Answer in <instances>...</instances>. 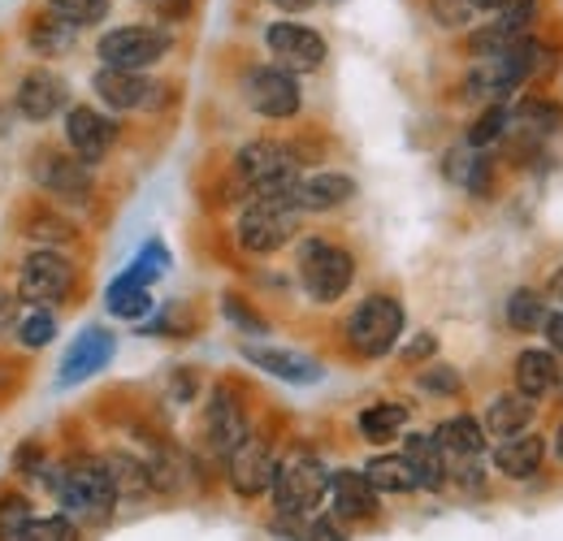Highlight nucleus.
I'll return each instance as SVG.
<instances>
[{"instance_id":"nucleus-20","label":"nucleus","mask_w":563,"mask_h":541,"mask_svg":"<svg viewBox=\"0 0 563 541\" xmlns=\"http://www.w3.org/2000/svg\"><path fill=\"white\" fill-rule=\"evenodd\" d=\"M205 438H209V446L217 455H234L247 438H252V429H247V416H243V407L239 399L221 386V390H212V399L205 404Z\"/></svg>"},{"instance_id":"nucleus-49","label":"nucleus","mask_w":563,"mask_h":541,"mask_svg":"<svg viewBox=\"0 0 563 541\" xmlns=\"http://www.w3.org/2000/svg\"><path fill=\"white\" fill-rule=\"evenodd\" d=\"M156 18H165V22H178V18H187V9H191V0H143Z\"/></svg>"},{"instance_id":"nucleus-53","label":"nucleus","mask_w":563,"mask_h":541,"mask_svg":"<svg viewBox=\"0 0 563 541\" xmlns=\"http://www.w3.org/2000/svg\"><path fill=\"white\" fill-rule=\"evenodd\" d=\"M551 451H555V460L563 464V420H560V429H555V438H551Z\"/></svg>"},{"instance_id":"nucleus-45","label":"nucleus","mask_w":563,"mask_h":541,"mask_svg":"<svg viewBox=\"0 0 563 541\" xmlns=\"http://www.w3.org/2000/svg\"><path fill=\"white\" fill-rule=\"evenodd\" d=\"M31 234L40 239V247H62V243H70L74 239V225L70 221H62V217H40Z\"/></svg>"},{"instance_id":"nucleus-48","label":"nucleus","mask_w":563,"mask_h":541,"mask_svg":"<svg viewBox=\"0 0 563 541\" xmlns=\"http://www.w3.org/2000/svg\"><path fill=\"white\" fill-rule=\"evenodd\" d=\"M22 308H26V303H22L13 290H0V330H9V334H13V325H18Z\"/></svg>"},{"instance_id":"nucleus-41","label":"nucleus","mask_w":563,"mask_h":541,"mask_svg":"<svg viewBox=\"0 0 563 541\" xmlns=\"http://www.w3.org/2000/svg\"><path fill=\"white\" fill-rule=\"evenodd\" d=\"M417 382H421V390L442 395V399H460V390H464V382H460V373L451 364H429V368H421Z\"/></svg>"},{"instance_id":"nucleus-4","label":"nucleus","mask_w":563,"mask_h":541,"mask_svg":"<svg viewBox=\"0 0 563 541\" xmlns=\"http://www.w3.org/2000/svg\"><path fill=\"white\" fill-rule=\"evenodd\" d=\"M53 494L62 507H70L74 516L82 520H109V511L118 507V485H113V473L104 460L96 455H78L70 464H62L53 473Z\"/></svg>"},{"instance_id":"nucleus-27","label":"nucleus","mask_w":563,"mask_h":541,"mask_svg":"<svg viewBox=\"0 0 563 541\" xmlns=\"http://www.w3.org/2000/svg\"><path fill=\"white\" fill-rule=\"evenodd\" d=\"M446 174H451V183H460L468 196H477V200H486L494 191V165L490 156L482 152V147H460V152H451L446 156Z\"/></svg>"},{"instance_id":"nucleus-37","label":"nucleus","mask_w":563,"mask_h":541,"mask_svg":"<svg viewBox=\"0 0 563 541\" xmlns=\"http://www.w3.org/2000/svg\"><path fill=\"white\" fill-rule=\"evenodd\" d=\"M31 525H35V516H31L26 494H4L0 498V541H22Z\"/></svg>"},{"instance_id":"nucleus-26","label":"nucleus","mask_w":563,"mask_h":541,"mask_svg":"<svg viewBox=\"0 0 563 541\" xmlns=\"http://www.w3.org/2000/svg\"><path fill=\"white\" fill-rule=\"evenodd\" d=\"M399 455L408 460V468H412V476H417L421 489H442V485L451 481V473H446V455H442V446H438L433 433H408Z\"/></svg>"},{"instance_id":"nucleus-39","label":"nucleus","mask_w":563,"mask_h":541,"mask_svg":"<svg viewBox=\"0 0 563 541\" xmlns=\"http://www.w3.org/2000/svg\"><path fill=\"white\" fill-rule=\"evenodd\" d=\"M494 22L507 31V35H529L533 31V22H538V0H503L498 9H494Z\"/></svg>"},{"instance_id":"nucleus-42","label":"nucleus","mask_w":563,"mask_h":541,"mask_svg":"<svg viewBox=\"0 0 563 541\" xmlns=\"http://www.w3.org/2000/svg\"><path fill=\"white\" fill-rule=\"evenodd\" d=\"M429 13H433V22H438V26H446V31L468 26V22L477 18L473 0H429Z\"/></svg>"},{"instance_id":"nucleus-15","label":"nucleus","mask_w":563,"mask_h":541,"mask_svg":"<svg viewBox=\"0 0 563 541\" xmlns=\"http://www.w3.org/2000/svg\"><path fill=\"white\" fill-rule=\"evenodd\" d=\"M225 481L239 498H261L274 489L278 481V455L269 451V442L261 438H247L230 460H225Z\"/></svg>"},{"instance_id":"nucleus-12","label":"nucleus","mask_w":563,"mask_h":541,"mask_svg":"<svg viewBox=\"0 0 563 541\" xmlns=\"http://www.w3.org/2000/svg\"><path fill=\"white\" fill-rule=\"evenodd\" d=\"M265 48H269L274 66L290 69L295 78L321 69L325 57H330L325 35L312 31V26H303V22H269V26H265Z\"/></svg>"},{"instance_id":"nucleus-7","label":"nucleus","mask_w":563,"mask_h":541,"mask_svg":"<svg viewBox=\"0 0 563 541\" xmlns=\"http://www.w3.org/2000/svg\"><path fill=\"white\" fill-rule=\"evenodd\" d=\"M269 494H274L282 520H308L330 494V468L312 451H295L290 460L278 464V481Z\"/></svg>"},{"instance_id":"nucleus-47","label":"nucleus","mask_w":563,"mask_h":541,"mask_svg":"<svg viewBox=\"0 0 563 541\" xmlns=\"http://www.w3.org/2000/svg\"><path fill=\"white\" fill-rule=\"evenodd\" d=\"M433 351H438V339H433V334H417V339L408 342L399 355H404V364H424Z\"/></svg>"},{"instance_id":"nucleus-50","label":"nucleus","mask_w":563,"mask_h":541,"mask_svg":"<svg viewBox=\"0 0 563 541\" xmlns=\"http://www.w3.org/2000/svg\"><path fill=\"white\" fill-rule=\"evenodd\" d=\"M542 334H547V346H551L555 355H563V308H560V312H547Z\"/></svg>"},{"instance_id":"nucleus-44","label":"nucleus","mask_w":563,"mask_h":541,"mask_svg":"<svg viewBox=\"0 0 563 541\" xmlns=\"http://www.w3.org/2000/svg\"><path fill=\"white\" fill-rule=\"evenodd\" d=\"M22 541H78V529L70 516H48V520H35Z\"/></svg>"},{"instance_id":"nucleus-30","label":"nucleus","mask_w":563,"mask_h":541,"mask_svg":"<svg viewBox=\"0 0 563 541\" xmlns=\"http://www.w3.org/2000/svg\"><path fill=\"white\" fill-rule=\"evenodd\" d=\"M104 308L118 317V321H143V317H152V308H156V299H152V290L140 286V281H131V277H113L109 281V290H104Z\"/></svg>"},{"instance_id":"nucleus-51","label":"nucleus","mask_w":563,"mask_h":541,"mask_svg":"<svg viewBox=\"0 0 563 541\" xmlns=\"http://www.w3.org/2000/svg\"><path fill=\"white\" fill-rule=\"evenodd\" d=\"M274 9H282V13H308L312 4H321V0H269Z\"/></svg>"},{"instance_id":"nucleus-40","label":"nucleus","mask_w":563,"mask_h":541,"mask_svg":"<svg viewBox=\"0 0 563 541\" xmlns=\"http://www.w3.org/2000/svg\"><path fill=\"white\" fill-rule=\"evenodd\" d=\"M507 126H511V104H490L477 122H473V131H468V147H490L494 139L507 135Z\"/></svg>"},{"instance_id":"nucleus-1","label":"nucleus","mask_w":563,"mask_h":541,"mask_svg":"<svg viewBox=\"0 0 563 541\" xmlns=\"http://www.w3.org/2000/svg\"><path fill=\"white\" fill-rule=\"evenodd\" d=\"M299 221H303V208L295 203V191L252 196L234 221V239L247 256H274L299 234Z\"/></svg>"},{"instance_id":"nucleus-11","label":"nucleus","mask_w":563,"mask_h":541,"mask_svg":"<svg viewBox=\"0 0 563 541\" xmlns=\"http://www.w3.org/2000/svg\"><path fill=\"white\" fill-rule=\"evenodd\" d=\"M243 100L265 122H290L303 109L299 78L282 66H252L243 74Z\"/></svg>"},{"instance_id":"nucleus-18","label":"nucleus","mask_w":563,"mask_h":541,"mask_svg":"<svg viewBox=\"0 0 563 541\" xmlns=\"http://www.w3.org/2000/svg\"><path fill=\"white\" fill-rule=\"evenodd\" d=\"M113 355H118V339H113L104 325H87V330L66 346L62 368H57V382H62V386H78V382L96 377L100 368H109Z\"/></svg>"},{"instance_id":"nucleus-6","label":"nucleus","mask_w":563,"mask_h":541,"mask_svg":"<svg viewBox=\"0 0 563 541\" xmlns=\"http://www.w3.org/2000/svg\"><path fill=\"white\" fill-rule=\"evenodd\" d=\"M295 273L312 303H339L355 281V256L330 239H303L295 252Z\"/></svg>"},{"instance_id":"nucleus-17","label":"nucleus","mask_w":563,"mask_h":541,"mask_svg":"<svg viewBox=\"0 0 563 541\" xmlns=\"http://www.w3.org/2000/svg\"><path fill=\"white\" fill-rule=\"evenodd\" d=\"M243 360H247V364H256L261 373H269V377L286 382V386H317V382L325 377L321 360H312V355H303V351H295V346L243 342Z\"/></svg>"},{"instance_id":"nucleus-54","label":"nucleus","mask_w":563,"mask_h":541,"mask_svg":"<svg viewBox=\"0 0 563 541\" xmlns=\"http://www.w3.org/2000/svg\"><path fill=\"white\" fill-rule=\"evenodd\" d=\"M498 4H503V0H473V9H477V13H494Z\"/></svg>"},{"instance_id":"nucleus-43","label":"nucleus","mask_w":563,"mask_h":541,"mask_svg":"<svg viewBox=\"0 0 563 541\" xmlns=\"http://www.w3.org/2000/svg\"><path fill=\"white\" fill-rule=\"evenodd\" d=\"M221 312H225V321H230V325H239L243 334H269L265 317H256L239 295H225V299H221Z\"/></svg>"},{"instance_id":"nucleus-31","label":"nucleus","mask_w":563,"mask_h":541,"mask_svg":"<svg viewBox=\"0 0 563 541\" xmlns=\"http://www.w3.org/2000/svg\"><path fill=\"white\" fill-rule=\"evenodd\" d=\"M547 295L542 290H533V286H516L511 295H507V303H503V317H507V325L516 330V334H538L542 330V321H547Z\"/></svg>"},{"instance_id":"nucleus-10","label":"nucleus","mask_w":563,"mask_h":541,"mask_svg":"<svg viewBox=\"0 0 563 541\" xmlns=\"http://www.w3.org/2000/svg\"><path fill=\"white\" fill-rule=\"evenodd\" d=\"M442 455H446V473L460 481L464 489L482 485V460H486V424L477 416H446L433 429Z\"/></svg>"},{"instance_id":"nucleus-24","label":"nucleus","mask_w":563,"mask_h":541,"mask_svg":"<svg viewBox=\"0 0 563 541\" xmlns=\"http://www.w3.org/2000/svg\"><path fill=\"white\" fill-rule=\"evenodd\" d=\"M542 460H547V433H516V438L494 446V468L507 481L538 476L542 473Z\"/></svg>"},{"instance_id":"nucleus-25","label":"nucleus","mask_w":563,"mask_h":541,"mask_svg":"<svg viewBox=\"0 0 563 541\" xmlns=\"http://www.w3.org/2000/svg\"><path fill=\"white\" fill-rule=\"evenodd\" d=\"M533 416H538V404H533V399H525L520 390H503V395L490 399L482 424H486V433H494L498 442H507V438H516V433H529Z\"/></svg>"},{"instance_id":"nucleus-21","label":"nucleus","mask_w":563,"mask_h":541,"mask_svg":"<svg viewBox=\"0 0 563 541\" xmlns=\"http://www.w3.org/2000/svg\"><path fill=\"white\" fill-rule=\"evenodd\" d=\"M330 516L343 520V525H355V520H373L377 516V489L368 485V476L360 468H339L330 473Z\"/></svg>"},{"instance_id":"nucleus-34","label":"nucleus","mask_w":563,"mask_h":541,"mask_svg":"<svg viewBox=\"0 0 563 541\" xmlns=\"http://www.w3.org/2000/svg\"><path fill=\"white\" fill-rule=\"evenodd\" d=\"M13 339H18V346H26V351L48 346V342L57 339V317H53L48 308L26 303V308H22V317H18V325H13Z\"/></svg>"},{"instance_id":"nucleus-52","label":"nucleus","mask_w":563,"mask_h":541,"mask_svg":"<svg viewBox=\"0 0 563 541\" xmlns=\"http://www.w3.org/2000/svg\"><path fill=\"white\" fill-rule=\"evenodd\" d=\"M547 295H551V299H555V303L563 308V265L551 273V281H547Z\"/></svg>"},{"instance_id":"nucleus-35","label":"nucleus","mask_w":563,"mask_h":541,"mask_svg":"<svg viewBox=\"0 0 563 541\" xmlns=\"http://www.w3.org/2000/svg\"><path fill=\"white\" fill-rule=\"evenodd\" d=\"M48 13L62 18L74 31H87L109 18V0H48Z\"/></svg>"},{"instance_id":"nucleus-28","label":"nucleus","mask_w":563,"mask_h":541,"mask_svg":"<svg viewBox=\"0 0 563 541\" xmlns=\"http://www.w3.org/2000/svg\"><path fill=\"white\" fill-rule=\"evenodd\" d=\"M563 126V109L555 100H542V96H529L511 109V126L507 131H520L529 139H551Z\"/></svg>"},{"instance_id":"nucleus-19","label":"nucleus","mask_w":563,"mask_h":541,"mask_svg":"<svg viewBox=\"0 0 563 541\" xmlns=\"http://www.w3.org/2000/svg\"><path fill=\"white\" fill-rule=\"evenodd\" d=\"M91 91L104 109L113 113H135V109H152L156 100V82L143 78V74H131V69H109L100 66L91 74Z\"/></svg>"},{"instance_id":"nucleus-38","label":"nucleus","mask_w":563,"mask_h":541,"mask_svg":"<svg viewBox=\"0 0 563 541\" xmlns=\"http://www.w3.org/2000/svg\"><path fill=\"white\" fill-rule=\"evenodd\" d=\"M104 464H109V473H113L118 494H143V489L152 485L147 464H143V460H135V455H104Z\"/></svg>"},{"instance_id":"nucleus-23","label":"nucleus","mask_w":563,"mask_h":541,"mask_svg":"<svg viewBox=\"0 0 563 541\" xmlns=\"http://www.w3.org/2000/svg\"><path fill=\"white\" fill-rule=\"evenodd\" d=\"M355 196V178L352 174H339V169H317V174H303L295 183V203L303 212H334L343 203H352Z\"/></svg>"},{"instance_id":"nucleus-32","label":"nucleus","mask_w":563,"mask_h":541,"mask_svg":"<svg viewBox=\"0 0 563 541\" xmlns=\"http://www.w3.org/2000/svg\"><path fill=\"white\" fill-rule=\"evenodd\" d=\"M360 473L368 476V485H373L377 494H412V489H421L404 455H373Z\"/></svg>"},{"instance_id":"nucleus-3","label":"nucleus","mask_w":563,"mask_h":541,"mask_svg":"<svg viewBox=\"0 0 563 541\" xmlns=\"http://www.w3.org/2000/svg\"><path fill=\"white\" fill-rule=\"evenodd\" d=\"M299 152L282 139H252L239 147L234 156V183L239 191L252 200V196H282V191H295L299 183Z\"/></svg>"},{"instance_id":"nucleus-29","label":"nucleus","mask_w":563,"mask_h":541,"mask_svg":"<svg viewBox=\"0 0 563 541\" xmlns=\"http://www.w3.org/2000/svg\"><path fill=\"white\" fill-rule=\"evenodd\" d=\"M408 404H373L360 411V438L364 442H373V446H386V442H395L404 429H408Z\"/></svg>"},{"instance_id":"nucleus-14","label":"nucleus","mask_w":563,"mask_h":541,"mask_svg":"<svg viewBox=\"0 0 563 541\" xmlns=\"http://www.w3.org/2000/svg\"><path fill=\"white\" fill-rule=\"evenodd\" d=\"M118 143V118L100 113L96 104H70L66 113V147L70 156H78L82 165H100Z\"/></svg>"},{"instance_id":"nucleus-2","label":"nucleus","mask_w":563,"mask_h":541,"mask_svg":"<svg viewBox=\"0 0 563 541\" xmlns=\"http://www.w3.org/2000/svg\"><path fill=\"white\" fill-rule=\"evenodd\" d=\"M547 66V48L525 35L516 40L511 48H503L498 57H486V62H473L468 78H464V91L473 100H486V104H507L511 91H520L538 69Z\"/></svg>"},{"instance_id":"nucleus-5","label":"nucleus","mask_w":563,"mask_h":541,"mask_svg":"<svg viewBox=\"0 0 563 541\" xmlns=\"http://www.w3.org/2000/svg\"><path fill=\"white\" fill-rule=\"evenodd\" d=\"M404 325H408V317H404V303L395 295H368L352 308L343 339H347V351L360 360H382L399 346Z\"/></svg>"},{"instance_id":"nucleus-16","label":"nucleus","mask_w":563,"mask_h":541,"mask_svg":"<svg viewBox=\"0 0 563 541\" xmlns=\"http://www.w3.org/2000/svg\"><path fill=\"white\" fill-rule=\"evenodd\" d=\"M31 178L40 191H48L57 200L82 203L91 196V165H82L70 152H40L31 161Z\"/></svg>"},{"instance_id":"nucleus-36","label":"nucleus","mask_w":563,"mask_h":541,"mask_svg":"<svg viewBox=\"0 0 563 541\" xmlns=\"http://www.w3.org/2000/svg\"><path fill=\"white\" fill-rule=\"evenodd\" d=\"M165 269H169V247L161 239H152V243H143V252L131 261V269L122 273V277H131V281H140V286L152 290V281L165 277Z\"/></svg>"},{"instance_id":"nucleus-9","label":"nucleus","mask_w":563,"mask_h":541,"mask_svg":"<svg viewBox=\"0 0 563 541\" xmlns=\"http://www.w3.org/2000/svg\"><path fill=\"white\" fill-rule=\"evenodd\" d=\"M74 281L78 269L66 252L57 247H35L22 269H18V299L22 303H35V308H53V303H66L74 295Z\"/></svg>"},{"instance_id":"nucleus-13","label":"nucleus","mask_w":563,"mask_h":541,"mask_svg":"<svg viewBox=\"0 0 563 541\" xmlns=\"http://www.w3.org/2000/svg\"><path fill=\"white\" fill-rule=\"evenodd\" d=\"M13 109L26 122H53L57 113H70V82L48 66L26 69L13 87Z\"/></svg>"},{"instance_id":"nucleus-46","label":"nucleus","mask_w":563,"mask_h":541,"mask_svg":"<svg viewBox=\"0 0 563 541\" xmlns=\"http://www.w3.org/2000/svg\"><path fill=\"white\" fill-rule=\"evenodd\" d=\"M303 529H308V541H347V533H343V520H334V516L308 520Z\"/></svg>"},{"instance_id":"nucleus-22","label":"nucleus","mask_w":563,"mask_h":541,"mask_svg":"<svg viewBox=\"0 0 563 541\" xmlns=\"http://www.w3.org/2000/svg\"><path fill=\"white\" fill-rule=\"evenodd\" d=\"M511 377H516V390H520L525 399H547L551 390H560L563 364L551 346H529V351L516 355Z\"/></svg>"},{"instance_id":"nucleus-8","label":"nucleus","mask_w":563,"mask_h":541,"mask_svg":"<svg viewBox=\"0 0 563 541\" xmlns=\"http://www.w3.org/2000/svg\"><path fill=\"white\" fill-rule=\"evenodd\" d=\"M174 48V35L156 22H126V26H113L96 40V57L100 66L109 69H131V74H143V69L161 66Z\"/></svg>"},{"instance_id":"nucleus-33","label":"nucleus","mask_w":563,"mask_h":541,"mask_svg":"<svg viewBox=\"0 0 563 541\" xmlns=\"http://www.w3.org/2000/svg\"><path fill=\"white\" fill-rule=\"evenodd\" d=\"M74 40H78V31L66 26L62 18H53L48 9L31 22V31H26V44H31V53L35 57H62V53H70Z\"/></svg>"}]
</instances>
